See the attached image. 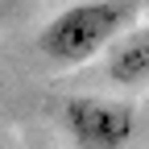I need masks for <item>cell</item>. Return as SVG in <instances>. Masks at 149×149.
<instances>
[{
    "mask_svg": "<svg viewBox=\"0 0 149 149\" xmlns=\"http://www.w3.org/2000/svg\"><path fill=\"white\" fill-rule=\"evenodd\" d=\"M128 17H133V8L124 0H79V4H66L62 13H54L42 25L37 54L46 62L62 66V70H74V66L91 62L100 50L116 46Z\"/></svg>",
    "mask_w": 149,
    "mask_h": 149,
    "instance_id": "1",
    "label": "cell"
},
{
    "mask_svg": "<svg viewBox=\"0 0 149 149\" xmlns=\"http://www.w3.org/2000/svg\"><path fill=\"white\" fill-rule=\"evenodd\" d=\"M58 120L74 149H124L137 137V108L124 100L66 95Z\"/></svg>",
    "mask_w": 149,
    "mask_h": 149,
    "instance_id": "2",
    "label": "cell"
},
{
    "mask_svg": "<svg viewBox=\"0 0 149 149\" xmlns=\"http://www.w3.org/2000/svg\"><path fill=\"white\" fill-rule=\"evenodd\" d=\"M108 79L120 87H141L149 83V29H137L120 37L108 54Z\"/></svg>",
    "mask_w": 149,
    "mask_h": 149,
    "instance_id": "3",
    "label": "cell"
}]
</instances>
